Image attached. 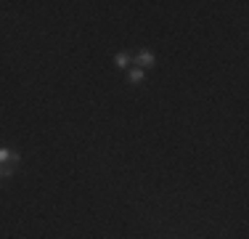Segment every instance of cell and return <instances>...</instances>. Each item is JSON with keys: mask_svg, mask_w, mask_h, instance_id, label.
Here are the masks:
<instances>
[{"mask_svg": "<svg viewBox=\"0 0 249 239\" xmlns=\"http://www.w3.org/2000/svg\"><path fill=\"white\" fill-rule=\"evenodd\" d=\"M19 165V154L16 152H11V149H0V167H14Z\"/></svg>", "mask_w": 249, "mask_h": 239, "instance_id": "1", "label": "cell"}, {"mask_svg": "<svg viewBox=\"0 0 249 239\" xmlns=\"http://www.w3.org/2000/svg\"><path fill=\"white\" fill-rule=\"evenodd\" d=\"M127 80H130V82H141V80H143V69H133V72L127 75Z\"/></svg>", "mask_w": 249, "mask_h": 239, "instance_id": "3", "label": "cell"}, {"mask_svg": "<svg viewBox=\"0 0 249 239\" xmlns=\"http://www.w3.org/2000/svg\"><path fill=\"white\" fill-rule=\"evenodd\" d=\"M135 64H138L141 69H146V67H154V53H149V51H141L138 56H135Z\"/></svg>", "mask_w": 249, "mask_h": 239, "instance_id": "2", "label": "cell"}, {"mask_svg": "<svg viewBox=\"0 0 249 239\" xmlns=\"http://www.w3.org/2000/svg\"><path fill=\"white\" fill-rule=\"evenodd\" d=\"M127 64H130V56H127V53H117V67L124 69Z\"/></svg>", "mask_w": 249, "mask_h": 239, "instance_id": "4", "label": "cell"}]
</instances>
